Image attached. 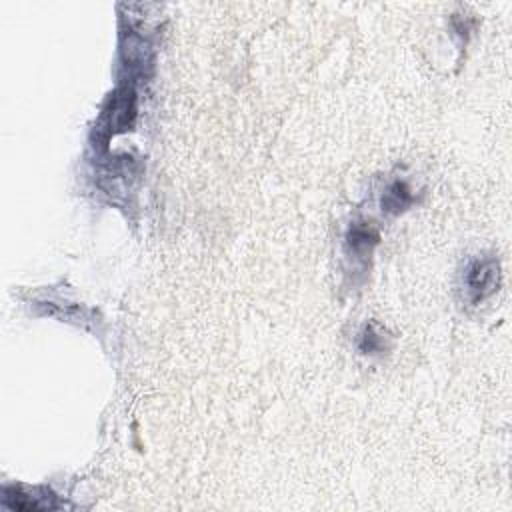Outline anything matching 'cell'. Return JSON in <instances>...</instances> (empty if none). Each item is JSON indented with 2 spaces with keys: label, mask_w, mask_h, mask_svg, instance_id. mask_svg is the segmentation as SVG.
Listing matches in <instances>:
<instances>
[{
  "label": "cell",
  "mask_w": 512,
  "mask_h": 512,
  "mask_svg": "<svg viewBox=\"0 0 512 512\" xmlns=\"http://www.w3.org/2000/svg\"><path fill=\"white\" fill-rule=\"evenodd\" d=\"M136 92L132 86H122L114 94H110L102 116H100V126L98 134H102L104 140L110 136L128 130V126L134 124L136 118Z\"/></svg>",
  "instance_id": "cell-1"
},
{
  "label": "cell",
  "mask_w": 512,
  "mask_h": 512,
  "mask_svg": "<svg viewBox=\"0 0 512 512\" xmlns=\"http://www.w3.org/2000/svg\"><path fill=\"white\" fill-rule=\"evenodd\" d=\"M500 266L496 258H476L464 270V292L470 304H480L498 290Z\"/></svg>",
  "instance_id": "cell-2"
},
{
  "label": "cell",
  "mask_w": 512,
  "mask_h": 512,
  "mask_svg": "<svg viewBox=\"0 0 512 512\" xmlns=\"http://www.w3.org/2000/svg\"><path fill=\"white\" fill-rule=\"evenodd\" d=\"M378 240V228L370 220L356 218L348 224L344 234V252L354 268H366Z\"/></svg>",
  "instance_id": "cell-3"
},
{
  "label": "cell",
  "mask_w": 512,
  "mask_h": 512,
  "mask_svg": "<svg viewBox=\"0 0 512 512\" xmlns=\"http://www.w3.org/2000/svg\"><path fill=\"white\" fill-rule=\"evenodd\" d=\"M416 202V196H414V190L410 188V184L402 178H396L392 180L384 192H382V212L390 214V216H396V214H402L404 210H408L412 204Z\"/></svg>",
  "instance_id": "cell-4"
},
{
  "label": "cell",
  "mask_w": 512,
  "mask_h": 512,
  "mask_svg": "<svg viewBox=\"0 0 512 512\" xmlns=\"http://www.w3.org/2000/svg\"><path fill=\"white\" fill-rule=\"evenodd\" d=\"M390 344H392V338L376 322H366L358 332V340H356V348L364 356H384L386 352H390Z\"/></svg>",
  "instance_id": "cell-5"
}]
</instances>
